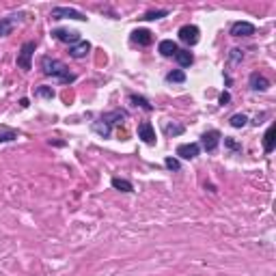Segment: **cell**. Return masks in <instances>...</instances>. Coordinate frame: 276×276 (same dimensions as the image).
<instances>
[{
  "label": "cell",
  "instance_id": "obj_6",
  "mask_svg": "<svg viewBox=\"0 0 276 276\" xmlns=\"http://www.w3.org/2000/svg\"><path fill=\"white\" fill-rule=\"evenodd\" d=\"M201 143H203L205 151H216V147H218V143H220V132L218 129H209V132H205L203 136H201Z\"/></svg>",
  "mask_w": 276,
  "mask_h": 276
},
{
  "label": "cell",
  "instance_id": "obj_10",
  "mask_svg": "<svg viewBox=\"0 0 276 276\" xmlns=\"http://www.w3.org/2000/svg\"><path fill=\"white\" fill-rule=\"evenodd\" d=\"M138 138H143L147 145H153L155 143V129L149 121H143L138 125Z\"/></svg>",
  "mask_w": 276,
  "mask_h": 276
},
{
  "label": "cell",
  "instance_id": "obj_27",
  "mask_svg": "<svg viewBox=\"0 0 276 276\" xmlns=\"http://www.w3.org/2000/svg\"><path fill=\"white\" fill-rule=\"evenodd\" d=\"M164 164H166V168H170V170H179V162L175 158H166V162Z\"/></svg>",
  "mask_w": 276,
  "mask_h": 276
},
{
  "label": "cell",
  "instance_id": "obj_16",
  "mask_svg": "<svg viewBox=\"0 0 276 276\" xmlns=\"http://www.w3.org/2000/svg\"><path fill=\"white\" fill-rule=\"evenodd\" d=\"M175 58H177V63L182 65V67H190V65L194 63V56H192V52H190V50H177Z\"/></svg>",
  "mask_w": 276,
  "mask_h": 276
},
{
  "label": "cell",
  "instance_id": "obj_15",
  "mask_svg": "<svg viewBox=\"0 0 276 276\" xmlns=\"http://www.w3.org/2000/svg\"><path fill=\"white\" fill-rule=\"evenodd\" d=\"M158 50H160V54H162V56H175L179 48H177V43H175L173 39H164V41H160Z\"/></svg>",
  "mask_w": 276,
  "mask_h": 276
},
{
  "label": "cell",
  "instance_id": "obj_26",
  "mask_svg": "<svg viewBox=\"0 0 276 276\" xmlns=\"http://www.w3.org/2000/svg\"><path fill=\"white\" fill-rule=\"evenodd\" d=\"M37 95H39V97H48V99H52V97H54V91H52L50 87H39V89H37Z\"/></svg>",
  "mask_w": 276,
  "mask_h": 276
},
{
  "label": "cell",
  "instance_id": "obj_24",
  "mask_svg": "<svg viewBox=\"0 0 276 276\" xmlns=\"http://www.w3.org/2000/svg\"><path fill=\"white\" fill-rule=\"evenodd\" d=\"M18 138V132H13V129H2L0 132V143H9V140H16Z\"/></svg>",
  "mask_w": 276,
  "mask_h": 276
},
{
  "label": "cell",
  "instance_id": "obj_20",
  "mask_svg": "<svg viewBox=\"0 0 276 276\" xmlns=\"http://www.w3.org/2000/svg\"><path fill=\"white\" fill-rule=\"evenodd\" d=\"M129 102H132V106H140L145 110H151V104H149L145 97H138V95H129Z\"/></svg>",
  "mask_w": 276,
  "mask_h": 276
},
{
  "label": "cell",
  "instance_id": "obj_23",
  "mask_svg": "<svg viewBox=\"0 0 276 276\" xmlns=\"http://www.w3.org/2000/svg\"><path fill=\"white\" fill-rule=\"evenodd\" d=\"M166 16H168V11H166V9H162V11H149V13H145L143 19L151 22V19H160V18H166Z\"/></svg>",
  "mask_w": 276,
  "mask_h": 276
},
{
  "label": "cell",
  "instance_id": "obj_7",
  "mask_svg": "<svg viewBox=\"0 0 276 276\" xmlns=\"http://www.w3.org/2000/svg\"><path fill=\"white\" fill-rule=\"evenodd\" d=\"M52 35L58 39V41H63V43H72V46H76L78 41H82V39H80V33H76V31H67V28H56V31H54Z\"/></svg>",
  "mask_w": 276,
  "mask_h": 276
},
{
  "label": "cell",
  "instance_id": "obj_11",
  "mask_svg": "<svg viewBox=\"0 0 276 276\" xmlns=\"http://www.w3.org/2000/svg\"><path fill=\"white\" fill-rule=\"evenodd\" d=\"M93 129H95V132H97L102 138H108V136H110V132H112V123H110V119L106 117V114H104V117L99 119V121H95V123H93Z\"/></svg>",
  "mask_w": 276,
  "mask_h": 276
},
{
  "label": "cell",
  "instance_id": "obj_8",
  "mask_svg": "<svg viewBox=\"0 0 276 276\" xmlns=\"http://www.w3.org/2000/svg\"><path fill=\"white\" fill-rule=\"evenodd\" d=\"M231 35L233 37H250V35H255V26L250 22H235L231 26Z\"/></svg>",
  "mask_w": 276,
  "mask_h": 276
},
{
  "label": "cell",
  "instance_id": "obj_12",
  "mask_svg": "<svg viewBox=\"0 0 276 276\" xmlns=\"http://www.w3.org/2000/svg\"><path fill=\"white\" fill-rule=\"evenodd\" d=\"M89 52H91V43L89 41H78L76 46L69 48V56L72 58H84Z\"/></svg>",
  "mask_w": 276,
  "mask_h": 276
},
{
  "label": "cell",
  "instance_id": "obj_22",
  "mask_svg": "<svg viewBox=\"0 0 276 276\" xmlns=\"http://www.w3.org/2000/svg\"><path fill=\"white\" fill-rule=\"evenodd\" d=\"M246 121H248V117H246V114H233V117L229 119V123L233 125V128H244Z\"/></svg>",
  "mask_w": 276,
  "mask_h": 276
},
{
  "label": "cell",
  "instance_id": "obj_9",
  "mask_svg": "<svg viewBox=\"0 0 276 276\" xmlns=\"http://www.w3.org/2000/svg\"><path fill=\"white\" fill-rule=\"evenodd\" d=\"M199 151H201V147L197 143H190V145H179L177 147V155L182 160H194L199 155Z\"/></svg>",
  "mask_w": 276,
  "mask_h": 276
},
{
  "label": "cell",
  "instance_id": "obj_19",
  "mask_svg": "<svg viewBox=\"0 0 276 276\" xmlns=\"http://www.w3.org/2000/svg\"><path fill=\"white\" fill-rule=\"evenodd\" d=\"M164 134H166V136H179V134H184V125L166 123L164 125Z\"/></svg>",
  "mask_w": 276,
  "mask_h": 276
},
{
  "label": "cell",
  "instance_id": "obj_13",
  "mask_svg": "<svg viewBox=\"0 0 276 276\" xmlns=\"http://www.w3.org/2000/svg\"><path fill=\"white\" fill-rule=\"evenodd\" d=\"M250 89H253V91H268V89H270V80L255 72L253 76H250Z\"/></svg>",
  "mask_w": 276,
  "mask_h": 276
},
{
  "label": "cell",
  "instance_id": "obj_21",
  "mask_svg": "<svg viewBox=\"0 0 276 276\" xmlns=\"http://www.w3.org/2000/svg\"><path fill=\"white\" fill-rule=\"evenodd\" d=\"M166 82H185V74L182 69H175V72L166 74Z\"/></svg>",
  "mask_w": 276,
  "mask_h": 276
},
{
  "label": "cell",
  "instance_id": "obj_4",
  "mask_svg": "<svg viewBox=\"0 0 276 276\" xmlns=\"http://www.w3.org/2000/svg\"><path fill=\"white\" fill-rule=\"evenodd\" d=\"M179 39L185 43V46H197L201 39V31L192 24H185V26L179 28Z\"/></svg>",
  "mask_w": 276,
  "mask_h": 276
},
{
  "label": "cell",
  "instance_id": "obj_18",
  "mask_svg": "<svg viewBox=\"0 0 276 276\" xmlns=\"http://www.w3.org/2000/svg\"><path fill=\"white\" fill-rule=\"evenodd\" d=\"M112 188L121 190V192H134L132 182H128V179H119V177H114V179H112Z\"/></svg>",
  "mask_w": 276,
  "mask_h": 276
},
{
  "label": "cell",
  "instance_id": "obj_14",
  "mask_svg": "<svg viewBox=\"0 0 276 276\" xmlns=\"http://www.w3.org/2000/svg\"><path fill=\"white\" fill-rule=\"evenodd\" d=\"M132 41L138 43V46H149V43L153 41V37L147 28H136V31L132 33Z\"/></svg>",
  "mask_w": 276,
  "mask_h": 276
},
{
  "label": "cell",
  "instance_id": "obj_25",
  "mask_svg": "<svg viewBox=\"0 0 276 276\" xmlns=\"http://www.w3.org/2000/svg\"><path fill=\"white\" fill-rule=\"evenodd\" d=\"M229 58H231V63H239L244 58V52L242 50H238V48H233L231 50V54H229Z\"/></svg>",
  "mask_w": 276,
  "mask_h": 276
},
{
  "label": "cell",
  "instance_id": "obj_3",
  "mask_svg": "<svg viewBox=\"0 0 276 276\" xmlns=\"http://www.w3.org/2000/svg\"><path fill=\"white\" fill-rule=\"evenodd\" d=\"M33 54H35V41H26L22 46V50H19V54H18V67L24 69V72H28V69L33 67L31 65Z\"/></svg>",
  "mask_w": 276,
  "mask_h": 276
},
{
  "label": "cell",
  "instance_id": "obj_5",
  "mask_svg": "<svg viewBox=\"0 0 276 276\" xmlns=\"http://www.w3.org/2000/svg\"><path fill=\"white\" fill-rule=\"evenodd\" d=\"M22 18H24L22 13H11V16H7V18H0V37L11 35V31L18 26Z\"/></svg>",
  "mask_w": 276,
  "mask_h": 276
},
{
  "label": "cell",
  "instance_id": "obj_17",
  "mask_svg": "<svg viewBox=\"0 0 276 276\" xmlns=\"http://www.w3.org/2000/svg\"><path fill=\"white\" fill-rule=\"evenodd\" d=\"M263 149L268 153L274 151V125H270L268 132H265V138H263Z\"/></svg>",
  "mask_w": 276,
  "mask_h": 276
},
{
  "label": "cell",
  "instance_id": "obj_2",
  "mask_svg": "<svg viewBox=\"0 0 276 276\" xmlns=\"http://www.w3.org/2000/svg\"><path fill=\"white\" fill-rule=\"evenodd\" d=\"M54 19H78V22H87V16L78 9H69V7H54L52 13H50Z\"/></svg>",
  "mask_w": 276,
  "mask_h": 276
},
{
  "label": "cell",
  "instance_id": "obj_1",
  "mask_svg": "<svg viewBox=\"0 0 276 276\" xmlns=\"http://www.w3.org/2000/svg\"><path fill=\"white\" fill-rule=\"evenodd\" d=\"M41 69H43V74H46V76L56 78L58 82H63V84H72L74 80H76V76L69 72L67 65H65L63 61H56V58L43 56L41 58Z\"/></svg>",
  "mask_w": 276,
  "mask_h": 276
},
{
  "label": "cell",
  "instance_id": "obj_28",
  "mask_svg": "<svg viewBox=\"0 0 276 276\" xmlns=\"http://www.w3.org/2000/svg\"><path fill=\"white\" fill-rule=\"evenodd\" d=\"M229 102H231V95H229V93H222V95H220V104H222V106H227Z\"/></svg>",
  "mask_w": 276,
  "mask_h": 276
}]
</instances>
